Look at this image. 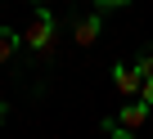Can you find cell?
I'll list each match as a JSON object with an SVG mask.
<instances>
[{"label": "cell", "instance_id": "obj_2", "mask_svg": "<svg viewBox=\"0 0 153 139\" xmlns=\"http://www.w3.org/2000/svg\"><path fill=\"white\" fill-rule=\"evenodd\" d=\"M113 85H117L122 99H140L144 76H140V67H135V63H113Z\"/></svg>", "mask_w": 153, "mask_h": 139}, {"label": "cell", "instance_id": "obj_5", "mask_svg": "<svg viewBox=\"0 0 153 139\" xmlns=\"http://www.w3.org/2000/svg\"><path fill=\"white\" fill-rule=\"evenodd\" d=\"M18 45H23V36H18L14 27H5V23H0V63H9V58L18 54Z\"/></svg>", "mask_w": 153, "mask_h": 139}, {"label": "cell", "instance_id": "obj_11", "mask_svg": "<svg viewBox=\"0 0 153 139\" xmlns=\"http://www.w3.org/2000/svg\"><path fill=\"white\" fill-rule=\"evenodd\" d=\"M32 5H45V0H32Z\"/></svg>", "mask_w": 153, "mask_h": 139}, {"label": "cell", "instance_id": "obj_3", "mask_svg": "<svg viewBox=\"0 0 153 139\" xmlns=\"http://www.w3.org/2000/svg\"><path fill=\"white\" fill-rule=\"evenodd\" d=\"M99 36H104V18H99V9H90V14H81V18L72 23V40L81 45V49H90Z\"/></svg>", "mask_w": 153, "mask_h": 139}, {"label": "cell", "instance_id": "obj_4", "mask_svg": "<svg viewBox=\"0 0 153 139\" xmlns=\"http://www.w3.org/2000/svg\"><path fill=\"white\" fill-rule=\"evenodd\" d=\"M149 112H153L149 103H140V99L131 103V99H126V108H117V126H126V130H140V126L149 121Z\"/></svg>", "mask_w": 153, "mask_h": 139}, {"label": "cell", "instance_id": "obj_6", "mask_svg": "<svg viewBox=\"0 0 153 139\" xmlns=\"http://www.w3.org/2000/svg\"><path fill=\"white\" fill-rule=\"evenodd\" d=\"M99 126H104V135H108V139H135V130H126V126H117V117H104Z\"/></svg>", "mask_w": 153, "mask_h": 139}, {"label": "cell", "instance_id": "obj_10", "mask_svg": "<svg viewBox=\"0 0 153 139\" xmlns=\"http://www.w3.org/2000/svg\"><path fill=\"white\" fill-rule=\"evenodd\" d=\"M5 117H9V103H0V126H5Z\"/></svg>", "mask_w": 153, "mask_h": 139}, {"label": "cell", "instance_id": "obj_8", "mask_svg": "<svg viewBox=\"0 0 153 139\" xmlns=\"http://www.w3.org/2000/svg\"><path fill=\"white\" fill-rule=\"evenodd\" d=\"M122 5H131V0H95V9H99V14H108V9H122Z\"/></svg>", "mask_w": 153, "mask_h": 139}, {"label": "cell", "instance_id": "obj_9", "mask_svg": "<svg viewBox=\"0 0 153 139\" xmlns=\"http://www.w3.org/2000/svg\"><path fill=\"white\" fill-rule=\"evenodd\" d=\"M140 103H149V108H153V76L144 81V90H140Z\"/></svg>", "mask_w": 153, "mask_h": 139}, {"label": "cell", "instance_id": "obj_7", "mask_svg": "<svg viewBox=\"0 0 153 139\" xmlns=\"http://www.w3.org/2000/svg\"><path fill=\"white\" fill-rule=\"evenodd\" d=\"M135 67H140V76H144V81L153 76V45H144V54L135 58Z\"/></svg>", "mask_w": 153, "mask_h": 139}, {"label": "cell", "instance_id": "obj_1", "mask_svg": "<svg viewBox=\"0 0 153 139\" xmlns=\"http://www.w3.org/2000/svg\"><path fill=\"white\" fill-rule=\"evenodd\" d=\"M54 14L45 9V5H36L32 9V23H27V32H23V45L32 49V54H41V58H50V45H54Z\"/></svg>", "mask_w": 153, "mask_h": 139}]
</instances>
